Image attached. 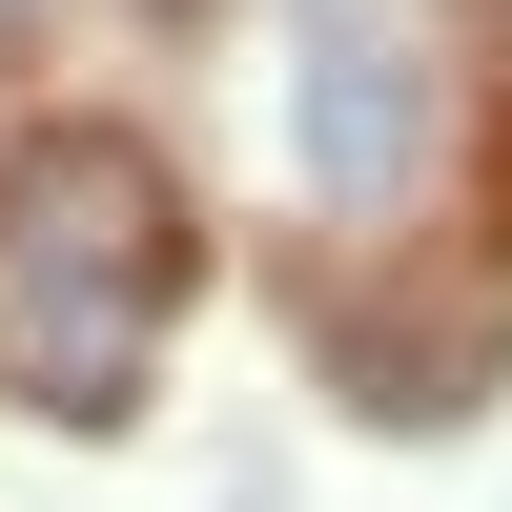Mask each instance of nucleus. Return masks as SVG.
<instances>
[{
	"instance_id": "nucleus-1",
	"label": "nucleus",
	"mask_w": 512,
	"mask_h": 512,
	"mask_svg": "<svg viewBox=\"0 0 512 512\" xmlns=\"http://www.w3.org/2000/svg\"><path fill=\"white\" fill-rule=\"evenodd\" d=\"M185 328V185L123 123H41L0 164V390L41 431H123Z\"/></svg>"
},
{
	"instance_id": "nucleus-2",
	"label": "nucleus",
	"mask_w": 512,
	"mask_h": 512,
	"mask_svg": "<svg viewBox=\"0 0 512 512\" xmlns=\"http://www.w3.org/2000/svg\"><path fill=\"white\" fill-rule=\"evenodd\" d=\"M287 103H308V205H328V226H369V205L431 185V62H410L390 21H349V0H328Z\"/></svg>"
},
{
	"instance_id": "nucleus-3",
	"label": "nucleus",
	"mask_w": 512,
	"mask_h": 512,
	"mask_svg": "<svg viewBox=\"0 0 512 512\" xmlns=\"http://www.w3.org/2000/svg\"><path fill=\"white\" fill-rule=\"evenodd\" d=\"M0 21H21V0H0Z\"/></svg>"
}]
</instances>
